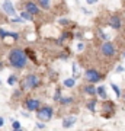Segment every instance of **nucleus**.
Returning <instances> with one entry per match:
<instances>
[{"instance_id":"obj_32","label":"nucleus","mask_w":125,"mask_h":131,"mask_svg":"<svg viewBox=\"0 0 125 131\" xmlns=\"http://www.w3.org/2000/svg\"><path fill=\"white\" fill-rule=\"evenodd\" d=\"M86 3L87 5H95V3H97V0H86Z\"/></svg>"},{"instance_id":"obj_19","label":"nucleus","mask_w":125,"mask_h":131,"mask_svg":"<svg viewBox=\"0 0 125 131\" xmlns=\"http://www.w3.org/2000/svg\"><path fill=\"white\" fill-rule=\"evenodd\" d=\"M96 105H97V101L96 99H92V101H89L86 103V108H87L90 112H96Z\"/></svg>"},{"instance_id":"obj_34","label":"nucleus","mask_w":125,"mask_h":131,"mask_svg":"<svg viewBox=\"0 0 125 131\" xmlns=\"http://www.w3.org/2000/svg\"><path fill=\"white\" fill-rule=\"evenodd\" d=\"M74 37L77 38V39H82V38H83V37H82V34H79V32L76 34V35H74Z\"/></svg>"},{"instance_id":"obj_13","label":"nucleus","mask_w":125,"mask_h":131,"mask_svg":"<svg viewBox=\"0 0 125 131\" xmlns=\"http://www.w3.org/2000/svg\"><path fill=\"white\" fill-rule=\"evenodd\" d=\"M83 93L87 95V96H95V95H96V88H95L92 83L84 84L83 86Z\"/></svg>"},{"instance_id":"obj_21","label":"nucleus","mask_w":125,"mask_h":131,"mask_svg":"<svg viewBox=\"0 0 125 131\" xmlns=\"http://www.w3.org/2000/svg\"><path fill=\"white\" fill-rule=\"evenodd\" d=\"M18 80H19L18 76L13 73V74H10L9 77H7V84H9V86H15V84L18 83Z\"/></svg>"},{"instance_id":"obj_18","label":"nucleus","mask_w":125,"mask_h":131,"mask_svg":"<svg viewBox=\"0 0 125 131\" xmlns=\"http://www.w3.org/2000/svg\"><path fill=\"white\" fill-rule=\"evenodd\" d=\"M63 86H64V88H69V89L74 88V86H76V79H74V77H69V79H64V82H63Z\"/></svg>"},{"instance_id":"obj_16","label":"nucleus","mask_w":125,"mask_h":131,"mask_svg":"<svg viewBox=\"0 0 125 131\" xmlns=\"http://www.w3.org/2000/svg\"><path fill=\"white\" fill-rule=\"evenodd\" d=\"M19 16H20V18L23 19V20H29V22H33V16L31 13H29V12H26V10H20V12H19Z\"/></svg>"},{"instance_id":"obj_8","label":"nucleus","mask_w":125,"mask_h":131,"mask_svg":"<svg viewBox=\"0 0 125 131\" xmlns=\"http://www.w3.org/2000/svg\"><path fill=\"white\" fill-rule=\"evenodd\" d=\"M108 25H109L112 29H115V31H119V29L122 28V19H121L119 15H112V16H109Z\"/></svg>"},{"instance_id":"obj_5","label":"nucleus","mask_w":125,"mask_h":131,"mask_svg":"<svg viewBox=\"0 0 125 131\" xmlns=\"http://www.w3.org/2000/svg\"><path fill=\"white\" fill-rule=\"evenodd\" d=\"M23 10L29 12V13L33 16V18H35V16H39V15L42 13L41 6L38 5L35 0H26V2L23 3Z\"/></svg>"},{"instance_id":"obj_28","label":"nucleus","mask_w":125,"mask_h":131,"mask_svg":"<svg viewBox=\"0 0 125 131\" xmlns=\"http://www.w3.org/2000/svg\"><path fill=\"white\" fill-rule=\"evenodd\" d=\"M20 122L19 121H12V130H16V128H20Z\"/></svg>"},{"instance_id":"obj_26","label":"nucleus","mask_w":125,"mask_h":131,"mask_svg":"<svg viewBox=\"0 0 125 131\" xmlns=\"http://www.w3.org/2000/svg\"><path fill=\"white\" fill-rule=\"evenodd\" d=\"M23 22H25V20H23L20 16H19V18H15V16L10 18V24H23Z\"/></svg>"},{"instance_id":"obj_7","label":"nucleus","mask_w":125,"mask_h":131,"mask_svg":"<svg viewBox=\"0 0 125 131\" xmlns=\"http://www.w3.org/2000/svg\"><path fill=\"white\" fill-rule=\"evenodd\" d=\"M41 106H42L41 101L37 99V98H26L25 101H23V108H25L28 112H33V111L37 112Z\"/></svg>"},{"instance_id":"obj_38","label":"nucleus","mask_w":125,"mask_h":131,"mask_svg":"<svg viewBox=\"0 0 125 131\" xmlns=\"http://www.w3.org/2000/svg\"><path fill=\"white\" fill-rule=\"evenodd\" d=\"M0 84H2V80H0Z\"/></svg>"},{"instance_id":"obj_39","label":"nucleus","mask_w":125,"mask_h":131,"mask_svg":"<svg viewBox=\"0 0 125 131\" xmlns=\"http://www.w3.org/2000/svg\"><path fill=\"white\" fill-rule=\"evenodd\" d=\"M124 56H125V52H124Z\"/></svg>"},{"instance_id":"obj_33","label":"nucleus","mask_w":125,"mask_h":131,"mask_svg":"<svg viewBox=\"0 0 125 131\" xmlns=\"http://www.w3.org/2000/svg\"><path fill=\"white\" fill-rule=\"evenodd\" d=\"M3 125H5V119H3V117H0V128Z\"/></svg>"},{"instance_id":"obj_17","label":"nucleus","mask_w":125,"mask_h":131,"mask_svg":"<svg viewBox=\"0 0 125 131\" xmlns=\"http://www.w3.org/2000/svg\"><path fill=\"white\" fill-rule=\"evenodd\" d=\"M73 102H74L73 96H65V98H61L58 103H60L61 106H69V105H71Z\"/></svg>"},{"instance_id":"obj_27","label":"nucleus","mask_w":125,"mask_h":131,"mask_svg":"<svg viewBox=\"0 0 125 131\" xmlns=\"http://www.w3.org/2000/svg\"><path fill=\"white\" fill-rule=\"evenodd\" d=\"M58 24H60L61 26H69L71 22H70L69 19H64V18H63V19H60V20H58Z\"/></svg>"},{"instance_id":"obj_35","label":"nucleus","mask_w":125,"mask_h":131,"mask_svg":"<svg viewBox=\"0 0 125 131\" xmlns=\"http://www.w3.org/2000/svg\"><path fill=\"white\" fill-rule=\"evenodd\" d=\"M3 69H5V63H3V61H0V71L3 70Z\"/></svg>"},{"instance_id":"obj_25","label":"nucleus","mask_w":125,"mask_h":131,"mask_svg":"<svg viewBox=\"0 0 125 131\" xmlns=\"http://www.w3.org/2000/svg\"><path fill=\"white\" fill-rule=\"evenodd\" d=\"M97 34H99V38H100V39H103V41H109V35H106L102 29H99V31H97Z\"/></svg>"},{"instance_id":"obj_2","label":"nucleus","mask_w":125,"mask_h":131,"mask_svg":"<svg viewBox=\"0 0 125 131\" xmlns=\"http://www.w3.org/2000/svg\"><path fill=\"white\" fill-rule=\"evenodd\" d=\"M42 80L39 77V74L37 73H28L22 80H20V89L23 92H28V90H35L41 86Z\"/></svg>"},{"instance_id":"obj_11","label":"nucleus","mask_w":125,"mask_h":131,"mask_svg":"<svg viewBox=\"0 0 125 131\" xmlns=\"http://www.w3.org/2000/svg\"><path fill=\"white\" fill-rule=\"evenodd\" d=\"M71 38H73V34L70 32V31H64V32L61 34V35H58V38H57V45L61 47L65 41H70Z\"/></svg>"},{"instance_id":"obj_23","label":"nucleus","mask_w":125,"mask_h":131,"mask_svg":"<svg viewBox=\"0 0 125 131\" xmlns=\"http://www.w3.org/2000/svg\"><path fill=\"white\" fill-rule=\"evenodd\" d=\"M73 77L74 79H79L80 77V71H79V67H77V63H73Z\"/></svg>"},{"instance_id":"obj_36","label":"nucleus","mask_w":125,"mask_h":131,"mask_svg":"<svg viewBox=\"0 0 125 131\" xmlns=\"http://www.w3.org/2000/svg\"><path fill=\"white\" fill-rule=\"evenodd\" d=\"M12 131H23V128L20 127V128H16V130H12Z\"/></svg>"},{"instance_id":"obj_12","label":"nucleus","mask_w":125,"mask_h":131,"mask_svg":"<svg viewBox=\"0 0 125 131\" xmlns=\"http://www.w3.org/2000/svg\"><path fill=\"white\" fill-rule=\"evenodd\" d=\"M77 121V118L74 117V115H70V117H65L63 119V128H70V127H73Z\"/></svg>"},{"instance_id":"obj_15","label":"nucleus","mask_w":125,"mask_h":131,"mask_svg":"<svg viewBox=\"0 0 125 131\" xmlns=\"http://www.w3.org/2000/svg\"><path fill=\"white\" fill-rule=\"evenodd\" d=\"M96 95H97V96H99L100 99H103V101H106V99H108L106 88H105V86H97V88H96Z\"/></svg>"},{"instance_id":"obj_1","label":"nucleus","mask_w":125,"mask_h":131,"mask_svg":"<svg viewBox=\"0 0 125 131\" xmlns=\"http://www.w3.org/2000/svg\"><path fill=\"white\" fill-rule=\"evenodd\" d=\"M28 61H29V57L26 54V51H25V48L15 47L7 52V63L13 69L22 70V69H25L28 66Z\"/></svg>"},{"instance_id":"obj_4","label":"nucleus","mask_w":125,"mask_h":131,"mask_svg":"<svg viewBox=\"0 0 125 131\" xmlns=\"http://www.w3.org/2000/svg\"><path fill=\"white\" fill-rule=\"evenodd\" d=\"M84 79H86L87 83L95 84V83H99L103 79V74L99 70H96V69H87L84 71Z\"/></svg>"},{"instance_id":"obj_30","label":"nucleus","mask_w":125,"mask_h":131,"mask_svg":"<svg viewBox=\"0 0 125 131\" xmlns=\"http://www.w3.org/2000/svg\"><path fill=\"white\" fill-rule=\"evenodd\" d=\"M76 50H77V51H83V50H84V44H83V42H79Z\"/></svg>"},{"instance_id":"obj_20","label":"nucleus","mask_w":125,"mask_h":131,"mask_svg":"<svg viewBox=\"0 0 125 131\" xmlns=\"http://www.w3.org/2000/svg\"><path fill=\"white\" fill-rule=\"evenodd\" d=\"M6 38H10V39H13V41H19V39H20V34H19V32H13V31H9Z\"/></svg>"},{"instance_id":"obj_10","label":"nucleus","mask_w":125,"mask_h":131,"mask_svg":"<svg viewBox=\"0 0 125 131\" xmlns=\"http://www.w3.org/2000/svg\"><path fill=\"white\" fill-rule=\"evenodd\" d=\"M2 9H3V12H5L6 15H9V16H16V9H15V5L10 2V0H5V2H3Z\"/></svg>"},{"instance_id":"obj_29","label":"nucleus","mask_w":125,"mask_h":131,"mask_svg":"<svg viewBox=\"0 0 125 131\" xmlns=\"http://www.w3.org/2000/svg\"><path fill=\"white\" fill-rule=\"evenodd\" d=\"M35 125H37V128H38V130H44V128H45V122L38 121L37 124H35Z\"/></svg>"},{"instance_id":"obj_22","label":"nucleus","mask_w":125,"mask_h":131,"mask_svg":"<svg viewBox=\"0 0 125 131\" xmlns=\"http://www.w3.org/2000/svg\"><path fill=\"white\" fill-rule=\"evenodd\" d=\"M63 92H61V89H57L55 92H54V96H52V99H54V102H60V99L63 98Z\"/></svg>"},{"instance_id":"obj_14","label":"nucleus","mask_w":125,"mask_h":131,"mask_svg":"<svg viewBox=\"0 0 125 131\" xmlns=\"http://www.w3.org/2000/svg\"><path fill=\"white\" fill-rule=\"evenodd\" d=\"M38 5L41 6L42 10H51L52 5H51V0H35Z\"/></svg>"},{"instance_id":"obj_37","label":"nucleus","mask_w":125,"mask_h":131,"mask_svg":"<svg viewBox=\"0 0 125 131\" xmlns=\"http://www.w3.org/2000/svg\"><path fill=\"white\" fill-rule=\"evenodd\" d=\"M122 98H124V101H125V92H124V93H122Z\"/></svg>"},{"instance_id":"obj_9","label":"nucleus","mask_w":125,"mask_h":131,"mask_svg":"<svg viewBox=\"0 0 125 131\" xmlns=\"http://www.w3.org/2000/svg\"><path fill=\"white\" fill-rule=\"evenodd\" d=\"M113 111H115V103L113 102H111V101L108 102L106 101V102L102 103V115L105 118H109L113 114Z\"/></svg>"},{"instance_id":"obj_24","label":"nucleus","mask_w":125,"mask_h":131,"mask_svg":"<svg viewBox=\"0 0 125 131\" xmlns=\"http://www.w3.org/2000/svg\"><path fill=\"white\" fill-rule=\"evenodd\" d=\"M111 88L113 89V92H115V95H116V98H121V95H122V93H121V89H119V88H118L115 83H111Z\"/></svg>"},{"instance_id":"obj_6","label":"nucleus","mask_w":125,"mask_h":131,"mask_svg":"<svg viewBox=\"0 0 125 131\" xmlns=\"http://www.w3.org/2000/svg\"><path fill=\"white\" fill-rule=\"evenodd\" d=\"M100 54L106 58H112L116 54V47L111 41H103L100 45Z\"/></svg>"},{"instance_id":"obj_31","label":"nucleus","mask_w":125,"mask_h":131,"mask_svg":"<svg viewBox=\"0 0 125 131\" xmlns=\"http://www.w3.org/2000/svg\"><path fill=\"white\" fill-rule=\"evenodd\" d=\"M124 70H125V69H124V66H118V67L115 69V73H122Z\"/></svg>"},{"instance_id":"obj_3","label":"nucleus","mask_w":125,"mask_h":131,"mask_svg":"<svg viewBox=\"0 0 125 131\" xmlns=\"http://www.w3.org/2000/svg\"><path fill=\"white\" fill-rule=\"evenodd\" d=\"M52 117H54V109L50 105H42L39 109L37 111V119L42 122H48L51 121Z\"/></svg>"}]
</instances>
